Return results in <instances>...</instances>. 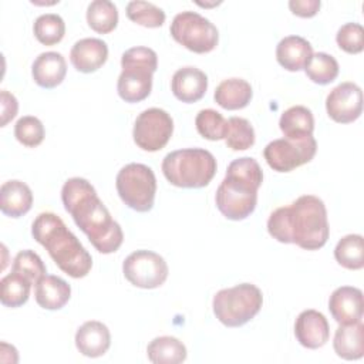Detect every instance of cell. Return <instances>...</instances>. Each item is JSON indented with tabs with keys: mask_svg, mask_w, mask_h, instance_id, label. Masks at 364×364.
<instances>
[{
	"mask_svg": "<svg viewBox=\"0 0 364 364\" xmlns=\"http://www.w3.org/2000/svg\"><path fill=\"white\" fill-rule=\"evenodd\" d=\"M61 199L64 209L100 253L108 255L119 249L124 240L122 229L87 179L78 176L67 179Z\"/></svg>",
	"mask_w": 364,
	"mask_h": 364,
	"instance_id": "obj_1",
	"label": "cell"
},
{
	"mask_svg": "<svg viewBox=\"0 0 364 364\" xmlns=\"http://www.w3.org/2000/svg\"><path fill=\"white\" fill-rule=\"evenodd\" d=\"M267 232L280 243H294L306 250H317L327 243L330 235L326 205L314 195H303L291 205L270 213Z\"/></svg>",
	"mask_w": 364,
	"mask_h": 364,
	"instance_id": "obj_2",
	"label": "cell"
},
{
	"mask_svg": "<svg viewBox=\"0 0 364 364\" xmlns=\"http://www.w3.org/2000/svg\"><path fill=\"white\" fill-rule=\"evenodd\" d=\"M33 237L48 252L50 257L65 274L74 279L85 277L92 267V257L53 212L40 213L31 225Z\"/></svg>",
	"mask_w": 364,
	"mask_h": 364,
	"instance_id": "obj_3",
	"label": "cell"
},
{
	"mask_svg": "<svg viewBox=\"0 0 364 364\" xmlns=\"http://www.w3.org/2000/svg\"><path fill=\"white\" fill-rule=\"evenodd\" d=\"M263 172L256 159L243 156L232 161L216 191V206L230 220H243L253 213Z\"/></svg>",
	"mask_w": 364,
	"mask_h": 364,
	"instance_id": "obj_4",
	"label": "cell"
},
{
	"mask_svg": "<svg viewBox=\"0 0 364 364\" xmlns=\"http://www.w3.org/2000/svg\"><path fill=\"white\" fill-rule=\"evenodd\" d=\"M215 156L202 148H185L169 152L162 161L166 181L178 188L199 189L213 179L216 173Z\"/></svg>",
	"mask_w": 364,
	"mask_h": 364,
	"instance_id": "obj_5",
	"label": "cell"
},
{
	"mask_svg": "<svg viewBox=\"0 0 364 364\" xmlns=\"http://www.w3.org/2000/svg\"><path fill=\"white\" fill-rule=\"evenodd\" d=\"M122 71L117 91L125 102H139L152 90V75L158 68V55L149 47L128 48L121 57Z\"/></svg>",
	"mask_w": 364,
	"mask_h": 364,
	"instance_id": "obj_6",
	"label": "cell"
},
{
	"mask_svg": "<svg viewBox=\"0 0 364 364\" xmlns=\"http://www.w3.org/2000/svg\"><path fill=\"white\" fill-rule=\"evenodd\" d=\"M263 294L252 283H240L219 290L213 297V313L226 327H240L250 321L262 309Z\"/></svg>",
	"mask_w": 364,
	"mask_h": 364,
	"instance_id": "obj_7",
	"label": "cell"
},
{
	"mask_svg": "<svg viewBox=\"0 0 364 364\" xmlns=\"http://www.w3.org/2000/svg\"><path fill=\"white\" fill-rule=\"evenodd\" d=\"M121 200L136 212H148L154 206L156 193V178L154 171L144 164H128L122 166L115 179Z\"/></svg>",
	"mask_w": 364,
	"mask_h": 364,
	"instance_id": "obj_8",
	"label": "cell"
},
{
	"mask_svg": "<svg viewBox=\"0 0 364 364\" xmlns=\"http://www.w3.org/2000/svg\"><path fill=\"white\" fill-rule=\"evenodd\" d=\"M172 38L189 51L205 54L219 41V31L213 23L196 11L178 13L169 27Z\"/></svg>",
	"mask_w": 364,
	"mask_h": 364,
	"instance_id": "obj_9",
	"label": "cell"
},
{
	"mask_svg": "<svg viewBox=\"0 0 364 364\" xmlns=\"http://www.w3.org/2000/svg\"><path fill=\"white\" fill-rule=\"evenodd\" d=\"M317 151L313 135L301 138H279L264 146L263 156L276 172H290L310 162Z\"/></svg>",
	"mask_w": 364,
	"mask_h": 364,
	"instance_id": "obj_10",
	"label": "cell"
},
{
	"mask_svg": "<svg viewBox=\"0 0 364 364\" xmlns=\"http://www.w3.org/2000/svg\"><path fill=\"white\" fill-rule=\"evenodd\" d=\"M122 273L135 287L156 289L165 283L169 269L161 255L151 250H136L124 260Z\"/></svg>",
	"mask_w": 364,
	"mask_h": 364,
	"instance_id": "obj_11",
	"label": "cell"
},
{
	"mask_svg": "<svg viewBox=\"0 0 364 364\" xmlns=\"http://www.w3.org/2000/svg\"><path fill=\"white\" fill-rule=\"evenodd\" d=\"M173 132L172 117L161 108H148L142 111L134 124V142L144 151L156 152L171 139Z\"/></svg>",
	"mask_w": 364,
	"mask_h": 364,
	"instance_id": "obj_12",
	"label": "cell"
},
{
	"mask_svg": "<svg viewBox=\"0 0 364 364\" xmlns=\"http://www.w3.org/2000/svg\"><path fill=\"white\" fill-rule=\"evenodd\" d=\"M328 117L338 124H350L363 112V91L355 82H341L326 98Z\"/></svg>",
	"mask_w": 364,
	"mask_h": 364,
	"instance_id": "obj_13",
	"label": "cell"
},
{
	"mask_svg": "<svg viewBox=\"0 0 364 364\" xmlns=\"http://www.w3.org/2000/svg\"><path fill=\"white\" fill-rule=\"evenodd\" d=\"M328 310L338 324L361 321L364 311L363 291L353 286L337 287L328 299Z\"/></svg>",
	"mask_w": 364,
	"mask_h": 364,
	"instance_id": "obj_14",
	"label": "cell"
},
{
	"mask_svg": "<svg viewBox=\"0 0 364 364\" xmlns=\"http://www.w3.org/2000/svg\"><path fill=\"white\" fill-rule=\"evenodd\" d=\"M294 336L306 348L316 350L323 347L330 337V327L326 316L313 309L301 311L294 323Z\"/></svg>",
	"mask_w": 364,
	"mask_h": 364,
	"instance_id": "obj_15",
	"label": "cell"
},
{
	"mask_svg": "<svg viewBox=\"0 0 364 364\" xmlns=\"http://www.w3.org/2000/svg\"><path fill=\"white\" fill-rule=\"evenodd\" d=\"M108 58V46L101 38L87 37L75 41L70 51L73 67L80 73H94L101 68Z\"/></svg>",
	"mask_w": 364,
	"mask_h": 364,
	"instance_id": "obj_16",
	"label": "cell"
},
{
	"mask_svg": "<svg viewBox=\"0 0 364 364\" xmlns=\"http://www.w3.org/2000/svg\"><path fill=\"white\" fill-rule=\"evenodd\" d=\"M171 88L179 101L192 104L205 95L208 90V77L196 67H182L175 71L171 81Z\"/></svg>",
	"mask_w": 364,
	"mask_h": 364,
	"instance_id": "obj_17",
	"label": "cell"
},
{
	"mask_svg": "<svg viewBox=\"0 0 364 364\" xmlns=\"http://www.w3.org/2000/svg\"><path fill=\"white\" fill-rule=\"evenodd\" d=\"M111 346L108 327L97 320L85 321L75 333V347L85 357H101Z\"/></svg>",
	"mask_w": 364,
	"mask_h": 364,
	"instance_id": "obj_18",
	"label": "cell"
},
{
	"mask_svg": "<svg viewBox=\"0 0 364 364\" xmlns=\"http://www.w3.org/2000/svg\"><path fill=\"white\" fill-rule=\"evenodd\" d=\"M67 74V63L63 54L47 51L38 54L31 65V75L41 88H54L63 82Z\"/></svg>",
	"mask_w": 364,
	"mask_h": 364,
	"instance_id": "obj_19",
	"label": "cell"
},
{
	"mask_svg": "<svg viewBox=\"0 0 364 364\" xmlns=\"http://www.w3.org/2000/svg\"><path fill=\"white\" fill-rule=\"evenodd\" d=\"M313 54L311 44L300 36H287L276 47V60L287 71L304 70Z\"/></svg>",
	"mask_w": 364,
	"mask_h": 364,
	"instance_id": "obj_20",
	"label": "cell"
},
{
	"mask_svg": "<svg viewBox=\"0 0 364 364\" xmlns=\"http://www.w3.org/2000/svg\"><path fill=\"white\" fill-rule=\"evenodd\" d=\"M33 205V192L27 183L11 179L0 188V209L9 218L26 215Z\"/></svg>",
	"mask_w": 364,
	"mask_h": 364,
	"instance_id": "obj_21",
	"label": "cell"
},
{
	"mask_svg": "<svg viewBox=\"0 0 364 364\" xmlns=\"http://www.w3.org/2000/svg\"><path fill=\"white\" fill-rule=\"evenodd\" d=\"M34 297L40 307L46 310H60L68 303L71 287L64 279L54 274H46L36 283Z\"/></svg>",
	"mask_w": 364,
	"mask_h": 364,
	"instance_id": "obj_22",
	"label": "cell"
},
{
	"mask_svg": "<svg viewBox=\"0 0 364 364\" xmlns=\"http://www.w3.org/2000/svg\"><path fill=\"white\" fill-rule=\"evenodd\" d=\"M334 351L344 360H358L364 355V326L361 321L340 324L333 340Z\"/></svg>",
	"mask_w": 364,
	"mask_h": 364,
	"instance_id": "obj_23",
	"label": "cell"
},
{
	"mask_svg": "<svg viewBox=\"0 0 364 364\" xmlns=\"http://www.w3.org/2000/svg\"><path fill=\"white\" fill-rule=\"evenodd\" d=\"M253 97L250 84L243 78H228L223 80L215 90L213 98L225 109H242Z\"/></svg>",
	"mask_w": 364,
	"mask_h": 364,
	"instance_id": "obj_24",
	"label": "cell"
},
{
	"mask_svg": "<svg viewBox=\"0 0 364 364\" xmlns=\"http://www.w3.org/2000/svg\"><path fill=\"white\" fill-rule=\"evenodd\" d=\"M146 354L154 364H179L186 360L188 351L185 344L172 336H162L154 338L148 347Z\"/></svg>",
	"mask_w": 364,
	"mask_h": 364,
	"instance_id": "obj_25",
	"label": "cell"
},
{
	"mask_svg": "<svg viewBox=\"0 0 364 364\" xmlns=\"http://www.w3.org/2000/svg\"><path fill=\"white\" fill-rule=\"evenodd\" d=\"M279 127L284 138H301L313 135L314 118L307 107L294 105L282 114Z\"/></svg>",
	"mask_w": 364,
	"mask_h": 364,
	"instance_id": "obj_26",
	"label": "cell"
},
{
	"mask_svg": "<svg viewBox=\"0 0 364 364\" xmlns=\"http://www.w3.org/2000/svg\"><path fill=\"white\" fill-rule=\"evenodd\" d=\"M87 23L94 31L100 34H108L114 31L118 24L117 6L109 0L91 1L87 7Z\"/></svg>",
	"mask_w": 364,
	"mask_h": 364,
	"instance_id": "obj_27",
	"label": "cell"
},
{
	"mask_svg": "<svg viewBox=\"0 0 364 364\" xmlns=\"http://www.w3.org/2000/svg\"><path fill=\"white\" fill-rule=\"evenodd\" d=\"M334 257L338 264L348 270L364 267V240L361 235H347L338 240L334 249Z\"/></svg>",
	"mask_w": 364,
	"mask_h": 364,
	"instance_id": "obj_28",
	"label": "cell"
},
{
	"mask_svg": "<svg viewBox=\"0 0 364 364\" xmlns=\"http://www.w3.org/2000/svg\"><path fill=\"white\" fill-rule=\"evenodd\" d=\"M31 283L21 274L13 272L0 280V300L6 307H20L30 296Z\"/></svg>",
	"mask_w": 364,
	"mask_h": 364,
	"instance_id": "obj_29",
	"label": "cell"
},
{
	"mask_svg": "<svg viewBox=\"0 0 364 364\" xmlns=\"http://www.w3.org/2000/svg\"><path fill=\"white\" fill-rule=\"evenodd\" d=\"M306 75L316 84L326 85L333 82L338 75L337 60L327 53H316L307 63Z\"/></svg>",
	"mask_w": 364,
	"mask_h": 364,
	"instance_id": "obj_30",
	"label": "cell"
},
{
	"mask_svg": "<svg viewBox=\"0 0 364 364\" xmlns=\"http://www.w3.org/2000/svg\"><path fill=\"white\" fill-rule=\"evenodd\" d=\"M33 31L36 38L44 46H54L60 43L65 34V23L61 16L54 13L41 14L36 18Z\"/></svg>",
	"mask_w": 364,
	"mask_h": 364,
	"instance_id": "obj_31",
	"label": "cell"
},
{
	"mask_svg": "<svg viewBox=\"0 0 364 364\" xmlns=\"http://www.w3.org/2000/svg\"><path fill=\"white\" fill-rule=\"evenodd\" d=\"M127 17L139 26L156 28L165 23L166 16L161 7L149 1L134 0L127 4Z\"/></svg>",
	"mask_w": 364,
	"mask_h": 364,
	"instance_id": "obj_32",
	"label": "cell"
},
{
	"mask_svg": "<svg viewBox=\"0 0 364 364\" xmlns=\"http://www.w3.org/2000/svg\"><path fill=\"white\" fill-rule=\"evenodd\" d=\"M228 148L233 151H245L255 144V129L252 124L242 117H230L228 119V132L225 136Z\"/></svg>",
	"mask_w": 364,
	"mask_h": 364,
	"instance_id": "obj_33",
	"label": "cell"
},
{
	"mask_svg": "<svg viewBox=\"0 0 364 364\" xmlns=\"http://www.w3.org/2000/svg\"><path fill=\"white\" fill-rule=\"evenodd\" d=\"M198 132L209 141L225 139L228 132V121L223 115L212 108L200 109L195 118Z\"/></svg>",
	"mask_w": 364,
	"mask_h": 364,
	"instance_id": "obj_34",
	"label": "cell"
},
{
	"mask_svg": "<svg viewBox=\"0 0 364 364\" xmlns=\"http://www.w3.org/2000/svg\"><path fill=\"white\" fill-rule=\"evenodd\" d=\"M13 272L24 276L31 284H36L43 276H46L47 269L36 252L26 249L16 255L13 260Z\"/></svg>",
	"mask_w": 364,
	"mask_h": 364,
	"instance_id": "obj_35",
	"label": "cell"
},
{
	"mask_svg": "<svg viewBox=\"0 0 364 364\" xmlns=\"http://www.w3.org/2000/svg\"><path fill=\"white\" fill-rule=\"evenodd\" d=\"M46 131L43 122L33 115L21 117L14 125V136L24 146H38L44 139Z\"/></svg>",
	"mask_w": 364,
	"mask_h": 364,
	"instance_id": "obj_36",
	"label": "cell"
},
{
	"mask_svg": "<svg viewBox=\"0 0 364 364\" xmlns=\"http://www.w3.org/2000/svg\"><path fill=\"white\" fill-rule=\"evenodd\" d=\"M336 41L338 47L348 54H358L364 50V28L358 23L343 24L337 34Z\"/></svg>",
	"mask_w": 364,
	"mask_h": 364,
	"instance_id": "obj_37",
	"label": "cell"
},
{
	"mask_svg": "<svg viewBox=\"0 0 364 364\" xmlns=\"http://www.w3.org/2000/svg\"><path fill=\"white\" fill-rule=\"evenodd\" d=\"M0 101H1V122H0V125L6 127L17 115L18 102H17V98L6 90H1Z\"/></svg>",
	"mask_w": 364,
	"mask_h": 364,
	"instance_id": "obj_38",
	"label": "cell"
},
{
	"mask_svg": "<svg viewBox=\"0 0 364 364\" xmlns=\"http://www.w3.org/2000/svg\"><path fill=\"white\" fill-rule=\"evenodd\" d=\"M320 0H290L289 1V9L291 10L293 14L303 17V18H309L317 14V11L320 10Z\"/></svg>",
	"mask_w": 364,
	"mask_h": 364,
	"instance_id": "obj_39",
	"label": "cell"
}]
</instances>
